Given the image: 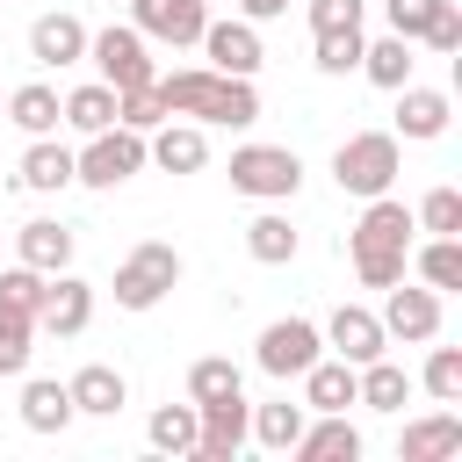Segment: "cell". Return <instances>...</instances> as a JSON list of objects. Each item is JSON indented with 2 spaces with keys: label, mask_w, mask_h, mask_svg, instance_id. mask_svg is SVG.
<instances>
[{
  "label": "cell",
  "mask_w": 462,
  "mask_h": 462,
  "mask_svg": "<svg viewBox=\"0 0 462 462\" xmlns=\"http://www.w3.org/2000/svg\"><path fill=\"white\" fill-rule=\"evenodd\" d=\"M159 94H166V108L188 116V123H224V130L260 123V94H253V79H231V72H217V65L159 72Z\"/></svg>",
  "instance_id": "obj_1"
},
{
  "label": "cell",
  "mask_w": 462,
  "mask_h": 462,
  "mask_svg": "<svg viewBox=\"0 0 462 462\" xmlns=\"http://www.w3.org/2000/svg\"><path fill=\"white\" fill-rule=\"evenodd\" d=\"M411 209L397 202V195H368V209H361V224L346 231V260H354V274L368 282V289H390V282H404V260H411Z\"/></svg>",
  "instance_id": "obj_2"
},
{
  "label": "cell",
  "mask_w": 462,
  "mask_h": 462,
  "mask_svg": "<svg viewBox=\"0 0 462 462\" xmlns=\"http://www.w3.org/2000/svg\"><path fill=\"white\" fill-rule=\"evenodd\" d=\"M397 173H404V137L397 130H354L339 152H332V180L346 188V195H390L397 188Z\"/></svg>",
  "instance_id": "obj_3"
},
{
  "label": "cell",
  "mask_w": 462,
  "mask_h": 462,
  "mask_svg": "<svg viewBox=\"0 0 462 462\" xmlns=\"http://www.w3.org/2000/svg\"><path fill=\"white\" fill-rule=\"evenodd\" d=\"M173 282H180V253L166 245V238H144V245H130L123 260H116V303L123 310H152V303H166L173 296Z\"/></svg>",
  "instance_id": "obj_4"
},
{
  "label": "cell",
  "mask_w": 462,
  "mask_h": 462,
  "mask_svg": "<svg viewBox=\"0 0 462 462\" xmlns=\"http://www.w3.org/2000/svg\"><path fill=\"white\" fill-rule=\"evenodd\" d=\"M130 173H144V130H130V123H108L72 152V180L79 188H123Z\"/></svg>",
  "instance_id": "obj_5"
},
{
  "label": "cell",
  "mask_w": 462,
  "mask_h": 462,
  "mask_svg": "<svg viewBox=\"0 0 462 462\" xmlns=\"http://www.w3.org/2000/svg\"><path fill=\"white\" fill-rule=\"evenodd\" d=\"M224 173H231V188L253 195V202H289V195L303 188V159H296L289 144H238Z\"/></svg>",
  "instance_id": "obj_6"
},
{
  "label": "cell",
  "mask_w": 462,
  "mask_h": 462,
  "mask_svg": "<svg viewBox=\"0 0 462 462\" xmlns=\"http://www.w3.org/2000/svg\"><path fill=\"white\" fill-rule=\"evenodd\" d=\"M87 58L101 65V79H108L116 94H130V87H152V79H159L152 43H144V29H137V22H108V29H94V36H87Z\"/></svg>",
  "instance_id": "obj_7"
},
{
  "label": "cell",
  "mask_w": 462,
  "mask_h": 462,
  "mask_svg": "<svg viewBox=\"0 0 462 462\" xmlns=\"http://www.w3.org/2000/svg\"><path fill=\"white\" fill-rule=\"evenodd\" d=\"M325 354V332L310 325V318H274L267 332H260V346H253V361H260V375H274V383H289V375H303L310 361Z\"/></svg>",
  "instance_id": "obj_8"
},
{
  "label": "cell",
  "mask_w": 462,
  "mask_h": 462,
  "mask_svg": "<svg viewBox=\"0 0 462 462\" xmlns=\"http://www.w3.org/2000/svg\"><path fill=\"white\" fill-rule=\"evenodd\" d=\"M245 440H253V404L245 397L195 404V462H231Z\"/></svg>",
  "instance_id": "obj_9"
},
{
  "label": "cell",
  "mask_w": 462,
  "mask_h": 462,
  "mask_svg": "<svg viewBox=\"0 0 462 462\" xmlns=\"http://www.w3.org/2000/svg\"><path fill=\"white\" fill-rule=\"evenodd\" d=\"M87 325H94V282H87V274H72V267H58V274H51V289H43L36 332H51V339H79Z\"/></svg>",
  "instance_id": "obj_10"
},
{
  "label": "cell",
  "mask_w": 462,
  "mask_h": 462,
  "mask_svg": "<svg viewBox=\"0 0 462 462\" xmlns=\"http://www.w3.org/2000/svg\"><path fill=\"white\" fill-rule=\"evenodd\" d=\"M383 318V332L390 339H404V346H426V339H440V289H411V282H390V303L375 310Z\"/></svg>",
  "instance_id": "obj_11"
},
{
  "label": "cell",
  "mask_w": 462,
  "mask_h": 462,
  "mask_svg": "<svg viewBox=\"0 0 462 462\" xmlns=\"http://www.w3.org/2000/svg\"><path fill=\"white\" fill-rule=\"evenodd\" d=\"M195 43H202V58H209L217 72H231V79H253L260 58H267V51H260V29H253L245 14H231V22H202Z\"/></svg>",
  "instance_id": "obj_12"
},
{
  "label": "cell",
  "mask_w": 462,
  "mask_h": 462,
  "mask_svg": "<svg viewBox=\"0 0 462 462\" xmlns=\"http://www.w3.org/2000/svg\"><path fill=\"white\" fill-rule=\"evenodd\" d=\"M318 332H325V346H332L339 361H354V368H361V361H375V354H390L383 318H375V310H361V303H339V310H332Z\"/></svg>",
  "instance_id": "obj_13"
},
{
  "label": "cell",
  "mask_w": 462,
  "mask_h": 462,
  "mask_svg": "<svg viewBox=\"0 0 462 462\" xmlns=\"http://www.w3.org/2000/svg\"><path fill=\"white\" fill-rule=\"evenodd\" d=\"M130 22L144 29V43H173V51H188V43L202 36L209 7H202V0H130Z\"/></svg>",
  "instance_id": "obj_14"
},
{
  "label": "cell",
  "mask_w": 462,
  "mask_h": 462,
  "mask_svg": "<svg viewBox=\"0 0 462 462\" xmlns=\"http://www.w3.org/2000/svg\"><path fill=\"white\" fill-rule=\"evenodd\" d=\"M144 166H159V173H202L209 166V137H202V123H159L152 137H144Z\"/></svg>",
  "instance_id": "obj_15"
},
{
  "label": "cell",
  "mask_w": 462,
  "mask_h": 462,
  "mask_svg": "<svg viewBox=\"0 0 462 462\" xmlns=\"http://www.w3.org/2000/svg\"><path fill=\"white\" fill-rule=\"evenodd\" d=\"M72 245H79V231H72V224H58V217H29V224L14 231V260H22V267H36V274L72 267Z\"/></svg>",
  "instance_id": "obj_16"
},
{
  "label": "cell",
  "mask_w": 462,
  "mask_h": 462,
  "mask_svg": "<svg viewBox=\"0 0 462 462\" xmlns=\"http://www.w3.org/2000/svg\"><path fill=\"white\" fill-rule=\"evenodd\" d=\"M87 36H94V29H87L79 14H36V22H29V58H36V65H79V58H87Z\"/></svg>",
  "instance_id": "obj_17"
},
{
  "label": "cell",
  "mask_w": 462,
  "mask_h": 462,
  "mask_svg": "<svg viewBox=\"0 0 462 462\" xmlns=\"http://www.w3.org/2000/svg\"><path fill=\"white\" fill-rule=\"evenodd\" d=\"M14 188H29V195L72 188V144H58V130H51V137H29V152H22V166H14Z\"/></svg>",
  "instance_id": "obj_18"
},
{
  "label": "cell",
  "mask_w": 462,
  "mask_h": 462,
  "mask_svg": "<svg viewBox=\"0 0 462 462\" xmlns=\"http://www.w3.org/2000/svg\"><path fill=\"white\" fill-rule=\"evenodd\" d=\"M65 390H72V411H79V419H116V411L130 404V383H123V368H108V361H87Z\"/></svg>",
  "instance_id": "obj_19"
},
{
  "label": "cell",
  "mask_w": 462,
  "mask_h": 462,
  "mask_svg": "<svg viewBox=\"0 0 462 462\" xmlns=\"http://www.w3.org/2000/svg\"><path fill=\"white\" fill-rule=\"evenodd\" d=\"M289 455L296 462H361V433L346 426V411H318V426L303 419V433H296Z\"/></svg>",
  "instance_id": "obj_20"
},
{
  "label": "cell",
  "mask_w": 462,
  "mask_h": 462,
  "mask_svg": "<svg viewBox=\"0 0 462 462\" xmlns=\"http://www.w3.org/2000/svg\"><path fill=\"white\" fill-rule=\"evenodd\" d=\"M448 116H455V108H448V94H440V87H411V79L397 87V137L433 144V137L448 130Z\"/></svg>",
  "instance_id": "obj_21"
},
{
  "label": "cell",
  "mask_w": 462,
  "mask_h": 462,
  "mask_svg": "<svg viewBox=\"0 0 462 462\" xmlns=\"http://www.w3.org/2000/svg\"><path fill=\"white\" fill-rule=\"evenodd\" d=\"M419 383H411V368H397L390 354H375V361H361L354 368V404H368V411H404V397H411Z\"/></svg>",
  "instance_id": "obj_22"
},
{
  "label": "cell",
  "mask_w": 462,
  "mask_h": 462,
  "mask_svg": "<svg viewBox=\"0 0 462 462\" xmlns=\"http://www.w3.org/2000/svg\"><path fill=\"white\" fill-rule=\"evenodd\" d=\"M448 455H462V419L455 411H426L397 440V462H448Z\"/></svg>",
  "instance_id": "obj_23"
},
{
  "label": "cell",
  "mask_w": 462,
  "mask_h": 462,
  "mask_svg": "<svg viewBox=\"0 0 462 462\" xmlns=\"http://www.w3.org/2000/svg\"><path fill=\"white\" fill-rule=\"evenodd\" d=\"M346 404H354V361H339V354L325 361L318 354L303 368V411H346Z\"/></svg>",
  "instance_id": "obj_24"
},
{
  "label": "cell",
  "mask_w": 462,
  "mask_h": 462,
  "mask_svg": "<svg viewBox=\"0 0 462 462\" xmlns=\"http://www.w3.org/2000/svg\"><path fill=\"white\" fill-rule=\"evenodd\" d=\"M79 411H72V390L65 383H51V375H36V383H22V426L29 433H65Z\"/></svg>",
  "instance_id": "obj_25"
},
{
  "label": "cell",
  "mask_w": 462,
  "mask_h": 462,
  "mask_svg": "<svg viewBox=\"0 0 462 462\" xmlns=\"http://www.w3.org/2000/svg\"><path fill=\"white\" fill-rule=\"evenodd\" d=\"M58 108H65V94H58V87H43V79H29V87H14V94H7V108H0V116H7L14 130H29V137H51V130H58Z\"/></svg>",
  "instance_id": "obj_26"
},
{
  "label": "cell",
  "mask_w": 462,
  "mask_h": 462,
  "mask_svg": "<svg viewBox=\"0 0 462 462\" xmlns=\"http://www.w3.org/2000/svg\"><path fill=\"white\" fill-rule=\"evenodd\" d=\"M58 123H72L79 137L108 130V123H116V87H108V79H87V87H72V94H65V108H58Z\"/></svg>",
  "instance_id": "obj_27"
},
{
  "label": "cell",
  "mask_w": 462,
  "mask_h": 462,
  "mask_svg": "<svg viewBox=\"0 0 462 462\" xmlns=\"http://www.w3.org/2000/svg\"><path fill=\"white\" fill-rule=\"evenodd\" d=\"M411 65H419V58H411V43H404V36H375V43H361V65H354V72H368L375 87H390V94H397V87L411 79Z\"/></svg>",
  "instance_id": "obj_28"
},
{
  "label": "cell",
  "mask_w": 462,
  "mask_h": 462,
  "mask_svg": "<svg viewBox=\"0 0 462 462\" xmlns=\"http://www.w3.org/2000/svg\"><path fill=\"white\" fill-rule=\"evenodd\" d=\"M245 253H253L260 267H289V260H296V224L274 217V209H260V217L245 224Z\"/></svg>",
  "instance_id": "obj_29"
},
{
  "label": "cell",
  "mask_w": 462,
  "mask_h": 462,
  "mask_svg": "<svg viewBox=\"0 0 462 462\" xmlns=\"http://www.w3.org/2000/svg\"><path fill=\"white\" fill-rule=\"evenodd\" d=\"M404 267H419V282L448 296V289H462V238H426Z\"/></svg>",
  "instance_id": "obj_30"
},
{
  "label": "cell",
  "mask_w": 462,
  "mask_h": 462,
  "mask_svg": "<svg viewBox=\"0 0 462 462\" xmlns=\"http://www.w3.org/2000/svg\"><path fill=\"white\" fill-rule=\"evenodd\" d=\"M217 397H245V375H238V361L202 354V361L188 368V404H217Z\"/></svg>",
  "instance_id": "obj_31"
},
{
  "label": "cell",
  "mask_w": 462,
  "mask_h": 462,
  "mask_svg": "<svg viewBox=\"0 0 462 462\" xmlns=\"http://www.w3.org/2000/svg\"><path fill=\"white\" fill-rule=\"evenodd\" d=\"M303 419H310V411L289 404V397H282V404H253V440H260L267 455H289L296 433H303Z\"/></svg>",
  "instance_id": "obj_32"
},
{
  "label": "cell",
  "mask_w": 462,
  "mask_h": 462,
  "mask_svg": "<svg viewBox=\"0 0 462 462\" xmlns=\"http://www.w3.org/2000/svg\"><path fill=\"white\" fill-rule=\"evenodd\" d=\"M43 289H51V274H36V267H22V260H0V310H14V318L36 325Z\"/></svg>",
  "instance_id": "obj_33"
},
{
  "label": "cell",
  "mask_w": 462,
  "mask_h": 462,
  "mask_svg": "<svg viewBox=\"0 0 462 462\" xmlns=\"http://www.w3.org/2000/svg\"><path fill=\"white\" fill-rule=\"evenodd\" d=\"M411 383H419L433 404H462V346H433L426 368H419Z\"/></svg>",
  "instance_id": "obj_34"
},
{
  "label": "cell",
  "mask_w": 462,
  "mask_h": 462,
  "mask_svg": "<svg viewBox=\"0 0 462 462\" xmlns=\"http://www.w3.org/2000/svg\"><path fill=\"white\" fill-rule=\"evenodd\" d=\"M411 224H419L426 238H462V195H455V188H426L419 209H411Z\"/></svg>",
  "instance_id": "obj_35"
},
{
  "label": "cell",
  "mask_w": 462,
  "mask_h": 462,
  "mask_svg": "<svg viewBox=\"0 0 462 462\" xmlns=\"http://www.w3.org/2000/svg\"><path fill=\"white\" fill-rule=\"evenodd\" d=\"M144 433H152L159 455H195V404H159Z\"/></svg>",
  "instance_id": "obj_36"
},
{
  "label": "cell",
  "mask_w": 462,
  "mask_h": 462,
  "mask_svg": "<svg viewBox=\"0 0 462 462\" xmlns=\"http://www.w3.org/2000/svg\"><path fill=\"white\" fill-rule=\"evenodd\" d=\"M361 43H368L361 29H318V51H310V65L339 79V72H354V65H361Z\"/></svg>",
  "instance_id": "obj_37"
},
{
  "label": "cell",
  "mask_w": 462,
  "mask_h": 462,
  "mask_svg": "<svg viewBox=\"0 0 462 462\" xmlns=\"http://www.w3.org/2000/svg\"><path fill=\"white\" fill-rule=\"evenodd\" d=\"M166 116H173V108H166L159 79H152V87H130V94H116V123H130V130H144V137H152Z\"/></svg>",
  "instance_id": "obj_38"
},
{
  "label": "cell",
  "mask_w": 462,
  "mask_h": 462,
  "mask_svg": "<svg viewBox=\"0 0 462 462\" xmlns=\"http://www.w3.org/2000/svg\"><path fill=\"white\" fill-rule=\"evenodd\" d=\"M29 339H36V325L14 318V310H0V375H22L29 368V354H36Z\"/></svg>",
  "instance_id": "obj_39"
},
{
  "label": "cell",
  "mask_w": 462,
  "mask_h": 462,
  "mask_svg": "<svg viewBox=\"0 0 462 462\" xmlns=\"http://www.w3.org/2000/svg\"><path fill=\"white\" fill-rule=\"evenodd\" d=\"M383 14H390V36L419 43V36H426V22L440 14V0H383Z\"/></svg>",
  "instance_id": "obj_40"
},
{
  "label": "cell",
  "mask_w": 462,
  "mask_h": 462,
  "mask_svg": "<svg viewBox=\"0 0 462 462\" xmlns=\"http://www.w3.org/2000/svg\"><path fill=\"white\" fill-rule=\"evenodd\" d=\"M419 43H426V51H440V58H455V51H462V7H455V0H440V14L426 22V36H419Z\"/></svg>",
  "instance_id": "obj_41"
},
{
  "label": "cell",
  "mask_w": 462,
  "mask_h": 462,
  "mask_svg": "<svg viewBox=\"0 0 462 462\" xmlns=\"http://www.w3.org/2000/svg\"><path fill=\"white\" fill-rule=\"evenodd\" d=\"M303 22H310V36L318 29H361V0H303Z\"/></svg>",
  "instance_id": "obj_42"
},
{
  "label": "cell",
  "mask_w": 462,
  "mask_h": 462,
  "mask_svg": "<svg viewBox=\"0 0 462 462\" xmlns=\"http://www.w3.org/2000/svg\"><path fill=\"white\" fill-rule=\"evenodd\" d=\"M289 7H296V0H238L245 22H274V14H289Z\"/></svg>",
  "instance_id": "obj_43"
},
{
  "label": "cell",
  "mask_w": 462,
  "mask_h": 462,
  "mask_svg": "<svg viewBox=\"0 0 462 462\" xmlns=\"http://www.w3.org/2000/svg\"><path fill=\"white\" fill-rule=\"evenodd\" d=\"M0 108H7V94H0Z\"/></svg>",
  "instance_id": "obj_44"
},
{
  "label": "cell",
  "mask_w": 462,
  "mask_h": 462,
  "mask_svg": "<svg viewBox=\"0 0 462 462\" xmlns=\"http://www.w3.org/2000/svg\"><path fill=\"white\" fill-rule=\"evenodd\" d=\"M202 7H209V0H202Z\"/></svg>",
  "instance_id": "obj_45"
}]
</instances>
